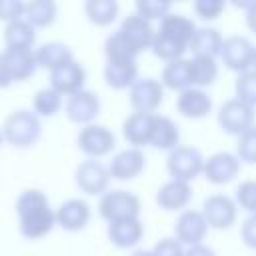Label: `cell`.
Returning <instances> with one entry per match:
<instances>
[{"instance_id": "2", "label": "cell", "mask_w": 256, "mask_h": 256, "mask_svg": "<svg viewBox=\"0 0 256 256\" xmlns=\"http://www.w3.org/2000/svg\"><path fill=\"white\" fill-rule=\"evenodd\" d=\"M42 134L40 118L30 110H14L6 116L2 126V138L14 148H30Z\"/></svg>"}, {"instance_id": "40", "label": "cell", "mask_w": 256, "mask_h": 256, "mask_svg": "<svg viewBox=\"0 0 256 256\" xmlns=\"http://www.w3.org/2000/svg\"><path fill=\"white\" fill-rule=\"evenodd\" d=\"M192 8L200 20H216L224 12L226 4L222 0H196Z\"/></svg>"}, {"instance_id": "8", "label": "cell", "mask_w": 256, "mask_h": 256, "mask_svg": "<svg viewBox=\"0 0 256 256\" xmlns=\"http://www.w3.org/2000/svg\"><path fill=\"white\" fill-rule=\"evenodd\" d=\"M254 52H256V46L246 36L234 34V36L224 38L220 58H222V62L228 70H232L236 74H242V72L252 70Z\"/></svg>"}, {"instance_id": "19", "label": "cell", "mask_w": 256, "mask_h": 256, "mask_svg": "<svg viewBox=\"0 0 256 256\" xmlns=\"http://www.w3.org/2000/svg\"><path fill=\"white\" fill-rule=\"evenodd\" d=\"M176 110L190 120L206 118L212 112V98L202 88H188L176 96Z\"/></svg>"}, {"instance_id": "21", "label": "cell", "mask_w": 256, "mask_h": 256, "mask_svg": "<svg viewBox=\"0 0 256 256\" xmlns=\"http://www.w3.org/2000/svg\"><path fill=\"white\" fill-rule=\"evenodd\" d=\"M108 240L116 248H134L144 238V224L140 218H128L108 224Z\"/></svg>"}, {"instance_id": "29", "label": "cell", "mask_w": 256, "mask_h": 256, "mask_svg": "<svg viewBox=\"0 0 256 256\" xmlns=\"http://www.w3.org/2000/svg\"><path fill=\"white\" fill-rule=\"evenodd\" d=\"M34 52H36L38 68H44L48 72H52L60 64H64V62H68V60L74 58L70 46H66L64 42H46L40 48H36Z\"/></svg>"}, {"instance_id": "30", "label": "cell", "mask_w": 256, "mask_h": 256, "mask_svg": "<svg viewBox=\"0 0 256 256\" xmlns=\"http://www.w3.org/2000/svg\"><path fill=\"white\" fill-rule=\"evenodd\" d=\"M58 16V6L52 0H32L26 4L24 18L34 26V28H48L56 22Z\"/></svg>"}, {"instance_id": "36", "label": "cell", "mask_w": 256, "mask_h": 256, "mask_svg": "<svg viewBox=\"0 0 256 256\" xmlns=\"http://www.w3.org/2000/svg\"><path fill=\"white\" fill-rule=\"evenodd\" d=\"M234 92H236L238 100L256 108V70H248V72L238 74L236 82H234Z\"/></svg>"}, {"instance_id": "48", "label": "cell", "mask_w": 256, "mask_h": 256, "mask_svg": "<svg viewBox=\"0 0 256 256\" xmlns=\"http://www.w3.org/2000/svg\"><path fill=\"white\" fill-rule=\"evenodd\" d=\"M252 70H256V52H254V62H252Z\"/></svg>"}, {"instance_id": "44", "label": "cell", "mask_w": 256, "mask_h": 256, "mask_svg": "<svg viewBox=\"0 0 256 256\" xmlns=\"http://www.w3.org/2000/svg\"><path fill=\"white\" fill-rule=\"evenodd\" d=\"M184 256H216V252L210 246H206V244H198V246L186 248V254Z\"/></svg>"}, {"instance_id": "17", "label": "cell", "mask_w": 256, "mask_h": 256, "mask_svg": "<svg viewBox=\"0 0 256 256\" xmlns=\"http://www.w3.org/2000/svg\"><path fill=\"white\" fill-rule=\"evenodd\" d=\"M242 162L232 152H216L206 158L204 162V176L212 184H228L232 182L240 172Z\"/></svg>"}, {"instance_id": "32", "label": "cell", "mask_w": 256, "mask_h": 256, "mask_svg": "<svg viewBox=\"0 0 256 256\" xmlns=\"http://www.w3.org/2000/svg\"><path fill=\"white\" fill-rule=\"evenodd\" d=\"M118 10L116 0H88L84 4V12L94 26H110L118 18Z\"/></svg>"}, {"instance_id": "13", "label": "cell", "mask_w": 256, "mask_h": 256, "mask_svg": "<svg viewBox=\"0 0 256 256\" xmlns=\"http://www.w3.org/2000/svg\"><path fill=\"white\" fill-rule=\"evenodd\" d=\"M84 82H86V70L76 58L60 64L50 72V88L56 90L60 96H72L84 90Z\"/></svg>"}, {"instance_id": "25", "label": "cell", "mask_w": 256, "mask_h": 256, "mask_svg": "<svg viewBox=\"0 0 256 256\" xmlns=\"http://www.w3.org/2000/svg\"><path fill=\"white\" fill-rule=\"evenodd\" d=\"M222 44H224V36L216 28L202 26V28H196V34L192 36L188 50L194 56H210V58H216L222 52Z\"/></svg>"}, {"instance_id": "37", "label": "cell", "mask_w": 256, "mask_h": 256, "mask_svg": "<svg viewBox=\"0 0 256 256\" xmlns=\"http://www.w3.org/2000/svg\"><path fill=\"white\" fill-rule=\"evenodd\" d=\"M170 2L168 0H138L136 2V14L144 20H162L166 14H170Z\"/></svg>"}, {"instance_id": "26", "label": "cell", "mask_w": 256, "mask_h": 256, "mask_svg": "<svg viewBox=\"0 0 256 256\" xmlns=\"http://www.w3.org/2000/svg\"><path fill=\"white\" fill-rule=\"evenodd\" d=\"M4 42L10 50H34L36 28L26 18L14 20L4 28Z\"/></svg>"}, {"instance_id": "43", "label": "cell", "mask_w": 256, "mask_h": 256, "mask_svg": "<svg viewBox=\"0 0 256 256\" xmlns=\"http://www.w3.org/2000/svg\"><path fill=\"white\" fill-rule=\"evenodd\" d=\"M240 238L248 248L256 250V214L248 216L240 226Z\"/></svg>"}, {"instance_id": "10", "label": "cell", "mask_w": 256, "mask_h": 256, "mask_svg": "<svg viewBox=\"0 0 256 256\" xmlns=\"http://www.w3.org/2000/svg\"><path fill=\"white\" fill-rule=\"evenodd\" d=\"M164 102V86L156 78H138L130 88V106L134 112L156 114Z\"/></svg>"}, {"instance_id": "41", "label": "cell", "mask_w": 256, "mask_h": 256, "mask_svg": "<svg viewBox=\"0 0 256 256\" xmlns=\"http://www.w3.org/2000/svg\"><path fill=\"white\" fill-rule=\"evenodd\" d=\"M152 254L154 256H184L186 254V248L174 236H168V238H162V240H158L154 244Z\"/></svg>"}, {"instance_id": "27", "label": "cell", "mask_w": 256, "mask_h": 256, "mask_svg": "<svg viewBox=\"0 0 256 256\" xmlns=\"http://www.w3.org/2000/svg\"><path fill=\"white\" fill-rule=\"evenodd\" d=\"M150 146H154L156 150H168V152H172L174 148L180 146V130L170 116L156 114Z\"/></svg>"}, {"instance_id": "38", "label": "cell", "mask_w": 256, "mask_h": 256, "mask_svg": "<svg viewBox=\"0 0 256 256\" xmlns=\"http://www.w3.org/2000/svg\"><path fill=\"white\" fill-rule=\"evenodd\" d=\"M236 156L244 164H256V124L238 136Z\"/></svg>"}, {"instance_id": "28", "label": "cell", "mask_w": 256, "mask_h": 256, "mask_svg": "<svg viewBox=\"0 0 256 256\" xmlns=\"http://www.w3.org/2000/svg\"><path fill=\"white\" fill-rule=\"evenodd\" d=\"M104 80L112 90H126L138 80V64L136 62H106L104 66Z\"/></svg>"}, {"instance_id": "3", "label": "cell", "mask_w": 256, "mask_h": 256, "mask_svg": "<svg viewBox=\"0 0 256 256\" xmlns=\"http://www.w3.org/2000/svg\"><path fill=\"white\" fill-rule=\"evenodd\" d=\"M204 162L206 158L202 152L194 146H178L172 152H168L166 158V170L170 174V180H180V182H192L204 172Z\"/></svg>"}, {"instance_id": "5", "label": "cell", "mask_w": 256, "mask_h": 256, "mask_svg": "<svg viewBox=\"0 0 256 256\" xmlns=\"http://www.w3.org/2000/svg\"><path fill=\"white\" fill-rule=\"evenodd\" d=\"M256 120V112L252 106H248L246 102L238 100L236 96L226 100L220 108H218V124L226 134L232 136H240L246 130H250L254 126Z\"/></svg>"}, {"instance_id": "35", "label": "cell", "mask_w": 256, "mask_h": 256, "mask_svg": "<svg viewBox=\"0 0 256 256\" xmlns=\"http://www.w3.org/2000/svg\"><path fill=\"white\" fill-rule=\"evenodd\" d=\"M104 54H106V62H136V54L126 46V42L120 38L118 32L110 34L104 42Z\"/></svg>"}, {"instance_id": "9", "label": "cell", "mask_w": 256, "mask_h": 256, "mask_svg": "<svg viewBox=\"0 0 256 256\" xmlns=\"http://www.w3.org/2000/svg\"><path fill=\"white\" fill-rule=\"evenodd\" d=\"M202 214L208 222V228L228 230L236 224L238 206H236V200H232L226 194H210L202 202Z\"/></svg>"}, {"instance_id": "14", "label": "cell", "mask_w": 256, "mask_h": 256, "mask_svg": "<svg viewBox=\"0 0 256 256\" xmlns=\"http://www.w3.org/2000/svg\"><path fill=\"white\" fill-rule=\"evenodd\" d=\"M64 108H66V116L70 122L88 126V124H94L96 116L100 114V98L96 92L84 88V90L68 96Z\"/></svg>"}, {"instance_id": "31", "label": "cell", "mask_w": 256, "mask_h": 256, "mask_svg": "<svg viewBox=\"0 0 256 256\" xmlns=\"http://www.w3.org/2000/svg\"><path fill=\"white\" fill-rule=\"evenodd\" d=\"M192 86L194 88H208L218 78V62L210 56H192Z\"/></svg>"}, {"instance_id": "18", "label": "cell", "mask_w": 256, "mask_h": 256, "mask_svg": "<svg viewBox=\"0 0 256 256\" xmlns=\"http://www.w3.org/2000/svg\"><path fill=\"white\" fill-rule=\"evenodd\" d=\"M154 120L156 114H144V112H132L122 122V136L132 148L150 146L152 132H154Z\"/></svg>"}, {"instance_id": "42", "label": "cell", "mask_w": 256, "mask_h": 256, "mask_svg": "<svg viewBox=\"0 0 256 256\" xmlns=\"http://www.w3.org/2000/svg\"><path fill=\"white\" fill-rule=\"evenodd\" d=\"M26 12V4L20 0H0V20H4L6 24L24 18Z\"/></svg>"}, {"instance_id": "45", "label": "cell", "mask_w": 256, "mask_h": 256, "mask_svg": "<svg viewBox=\"0 0 256 256\" xmlns=\"http://www.w3.org/2000/svg\"><path fill=\"white\" fill-rule=\"evenodd\" d=\"M246 26L250 28V32L256 34V0H252L246 8Z\"/></svg>"}, {"instance_id": "7", "label": "cell", "mask_w": 256, "mask_h": 256, "mask_svg": "<svg viewBox=\"0 0 256 256\" xmlns=\"http://www.w3.org/2000/svg\"><path fill=\"white\" fill-rule=\"evenodd\" d=\"M120 34V38L126 42V46L136 54V58L144 52V50H150L152 46V40L156 36V30L152 28V22L144 20L142 16H138L136 12L126 16L122 22H120V28L116 30Z\"/></svg>"}, {"instance_id": "20", "label": "cell", "mask_w": 256, "mask_h": 256, "mask_svg": "<svg viewBox=\"0 0 256 256\" xmlns=\"http://www.w3.org/2000/svg\"><path fill=\"white\" fill-rule=\"evenodd\" d=\"M192 200V186L180 180L164 182L156 192V204L166 212H182Z\"/></svg>"}, {"instance_id": "46", "label": "cell", "mask_w": 256, "mask_h": 256, "mask_svg": "<svg viewBox=\"0 0 256 256\" xmlns=\"http://www.w3.org/2000/svg\"><path fill=\"white\" fill-rule=\"evenodd\" d=\"M12 84V78H10V72L6 68V62H4V56L0 52V88H8Z\"/></svg>"}, {"instance_id": "23", "label": "cell", "mask_w": 256, "mask_h": 256, "mask_svg": "<svg viewBox=\"0 0 256 256\" xmlns=\"http://www.w3.org/2000/svg\"><path fill=\"white\" fill-rule=\"evenodd\" d=\"M156 32H160V34H164V36H168V38H172L184 46H190V40L196 34V24L192 18H188L184 14L170 12L160 20V26Z\"/></svg>"}, {"instance_id": "11", "label": "cell", "mask_w": 256, "mask_h": 256, "mask_svg": "<svg viewBox=\"0 0 256 256\" xmlns=\"http://www.w3.org/2000/svg\"><path fill=\"white\" fill-rule=\"evenodd\" d=\"M76 186L88 194V196H102L108 192V184H110V172L108 166H104L100 160H84L78 164L76 174H74Z\"/></svg>"}, {"instance_id": "39", "label": "cell", "mask_w": 256, "mask_h": 256, "mask_svg": "<svg viewBox=\"0 0 256 256\" xmlns=\"http://www.w3.org/2000/svg\"><path fill=\"white\" fill-rule=\"evenodd\" d=\"M236 206L250 216L256 214V180H244L236 188Z\"/></svg>"}, {"instance_id": "49", "label": "cell", "mask_w": 256, "mask_h": 256, "mask_svg": "<svg viewBox=\"0 0 256 256\" xmlns=\"http://www.w3.org/2000/svg\"><path fill=\"white\" fill-rule=\"evenodd\" d=\"M2 140H4V138H2V130H0V144H2Z\"/></svg>"}, {"instance_id": "1", "label": "cell", "mask_w": 256, "mask_h": 256, "mask_svg": "<svg viewBox=\"0 0 256 256\" xmlns=\"http://www.w3.org/2000/svg\"><path fill=\"white\" fill-rule=\"evenodd\" d=\"M18 230L28 240L44 238L56 226V210H52L48 196L42 190L28 188L16 198Z\"/></svg>"}, {"instance_id": "12", "label": "cell", "mask_w": 256, "mask_h": 256, "mask_svg": "<svg viewBox=\"0 0 256 256\" xmlns=\"http://www.w3.org/2000/svg\"><path fill=\"white\" fill-rule=\"evenodd\" d=\"M208 234V222L202 214V210L186 208L178 214L174 224V238L184 246H198L204 244L202 240Z\"/></svg>"}, {"instance_id": "16", "label": "cell", "mask_w": 256, "mask_h": 256, "mask_svg": "<svg viewBox=\"0 0 256 256\" xmlns=\"http://www.w3.org/2000/svg\"><path fill=\"white\" fill-rule=\"evenodd\" d=\"M92 210L82 198H68L56 208V224L66 232H80L88 226Z\"/></svg>"}, {"instance_id": "22", "label": "cell", "mask_w": 256, "mask_h": 256, "mask_svg": "<svg viewBox=\"0 0 256 256\" xmlns=\"http://www.w3.org/2000/svg\"><path fill=\"white\" fill-rule=\"evenodd\" d=\"M6 68L10 72L12 82H24L34 76L38 62H36V52L34 50H10L6 48L2 52Z\"/></svg>"}, {"instance_id": "47", "label": "cell", "mask_w": 256, "mask_h": 256, "mask_svg": "<svg viewBox=\"0 0 256 256\" xmlns=\"http://www.w3.org/2000/svg\"><path fill=\"white\" fill-rule=\"evenodd\" d=\"M130 256H154V254H152V250H146V248H138V250H134Z\"/></svg>"}, {"instance_id": "33", "label": "cell", "mask_w": 256, "mask_h": 256, "mask_svg": "<svg viewBox=\"0 0 256 256\" xmlns=\"http://www.w3.org/2000/svg\"><path fill=\"white\" fill-rule=\"evenodd\" d=\"M150 50H152V54L156 58H160V60H164L168 64V62H174V60L184 58V52L188 50V46H184V44H180V42H176V40H172V38L156 32Z\"/></svg>"}, {"instance_id": "6", "label": "cell", "mask_w": 256, "mask_h": 256, "mask_svg": "<svg viewBox=\"0 0 256 256\" xmlns=\"http://www.w3.org/2000/svg\"><path fill=\"white\" fill-rule=\"evenodd\" d=\"M76 144L82 154H86L92 160H98L114 150L116 136L104 124H88V126L80 128V132L76 136Z\"/></svg>"}, {"instance_id": "34", "label": "cell", "mask_w": 256, "mask_h": 256, "mask_svg": "<svg viewBox=\"0 0 256 256\" xmlns=\"http://www.w3.org/2000/svg\"><path fill=\"white\" fill-rule=\"evenodd\" d=\"M32 108H34V114L38 118H50L62 108V96L56 90H52L50 86L42 88V90H38L34 94Z\"/></svg>"}, {"instance_id": "4", "label": "cell", "mask_w": 256, "mask_h": 256, "mask_svg": "<svg viewBox=\"0 0 256 256\" xmlns=\"http://www.w3.org/2000/svg\"><path fill=\"white\" fill-rule=\"evenodd\" d=\"M140 198L128 190H108L106 194L100 196L98 202V214L110 224L118 220H128V218H140Z\"/></svg>"}, {"instance_id": "15", "label": "cell", "mask_w": 256, "mask_h": 256, "mask_svg": "<svg viewBox=\"0 0 256 256\" xmlns=\"http://www.w3.org/2000/svg\"><path fill=\"white\" fill-rule=\"evenodd\" d=\"M146 168V156L140 148H124L120 152H116L108 164V172H110V178L114 180H132L136 176H140Z\"/></svg>"}, {"instance_id": "24", "label": "cell", "mask_w": 256, "mask_h": 256, "mask_svg": "<svg viewBox=\"0 0 256 256\" xmlns=\"http://www.w3.org/2000/svg\"><path fill=\"white\" fill-rule=\"evenodd\" d=\"M160 82H162L164 88H170L178 94L192 88V64H190V60L180 58V60L164 64Z\"/></svg>"}]
</instances>
